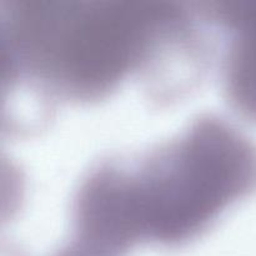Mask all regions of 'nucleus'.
I'll use <instances>...</instances> for the list:
<instances>
[{
  "label": "nucleus",
  "mask_w": 256,
  "mask_h": 256,
  "mask_svg": "<svg viewBox=\"0 0 256 256\" xmlns=\"http://www.w3.org/2000/svg\"><path fill=\"white\" fill-rule=\"evenodd\" d=\"M62 256H96L95 254H86V252H66V254L62 255Z\"/></svg>",
  "instance_id": "1"
}]
</instances>
